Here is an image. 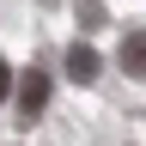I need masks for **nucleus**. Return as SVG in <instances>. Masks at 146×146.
I'll use <instances>...</instances> for the list:
<instances>
[{
    "label": "nucleus",
    "instance_id": "f257e3e1",
    "mask_svg": "<svg viewBox=\"0 0 146 146\" xmlns=\"http://www.w3.org/2000/svg\"><path fill=\"white\" fill-rule=\"evenodd\" d=\"M43 104H49V73H36V67H31V79L18 85V116L36 122V116H43Z\"/></svg>",
    "mask_w": 146,
    "mask_h": 146
},
{
    "label": "nucleus",
    "instance_id": "f03ea898",
    "mask_svg": "<svg viewBox=\"0 0 146 146\" xmlns=\"http://www.w3.org/2000/svg\"><path fill=\"white\" fill-rule=\"evenodd\" d=\"M98 67H104V61H98V49H91V43H73V49H67V79H73V85H91V79H98Z\"/></svg>",
    "mask_w": 146,
    "mask_h": 146
},
{
    "label": "nucleus",
    "instance_id": "7ed1b4c3",
    "mask_svg": "<svg viewBox=\"0 0 146 146\" xmlns=\"http://www.w3.org/2000/svg\"><path fill=\"white\" fill-rule=\"evenodd\" d=\"M122 73L128 79H146V31H128L122 36Z\"/></svg>",
    "mask_w": 146,
    "mask_h": 146
},
{
    "label": "nucleus",
    "instance_id": "20e7f679",
    "mask_svg": "<svg viewBox=\"0 0 146 146\" xmlns=\"http://www.w3.org/2000/svg\"><path fill=\"white\" fill-rule=\"evenodd\" d=\"M0 98H12V67L0 61Z\"/></svg>",
    "mask_w": 146,
    "mask_h": 146
},
{
    "label": "nucleus",
    "instance_id": "39448f33",
    "mask_svg": "<svg viewBox=\"0 0 146 146\" xmlns=\"http://www.w3.org/2000/svg\"><path fill=\"white\" fill-rule=\"evenodd\" d=\"M43 6H55V0H43Z\"/></svg>",
    "mask_w": 146,
    "mask_h": 146
}]
</instances>
